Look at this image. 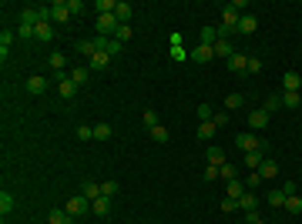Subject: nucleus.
Segmentation results:
<instances>
[{"label": "nucleus", "mask_w": 302, "mask_h": 224, "mask_svg": "<svg viewBox=\"0 0 302 224\" xmlns=\"http://www.w3.org/2000/svg\"><path fill=\"white\" fill-rule=\"evenodd\" d=\"M239 20H242V14L228 3L225 10H222V30H218V37H225V34H239Z\"/></svg>", "instance_id": "obj_1"}, {"label": "nucleus", "mask_w": 302, "mask_h": 224, "mask_svg": "<svg viewBox=\"0 0 302 224\" xmlns=\"http://www.w3.org/2000/svg\"><path fill=\"white\" fill-rule=\"evenodd\" d=\"M235 144L245 150V154H252V150H262V137H259L255 131H245V134H239V137H235Z\"/></svg>", "instance_id": "obj_2"}, {"label": "nucleus", "mask_w": 302, "mask_h": 224, "mask_svg": "<svg viewBox=\"0 0 302 224\" xmlns=\"http://www.w3.org/2000/svg\"><path fill=\"white\" fill-rule=\"evenodd\" d=\"M67 20H71L67 0H57V3H51V24H67Z\"/></svg>", "instance_id": "obj_3"}, {"label": "nucleus", "mask_w": 302, "mask_h": 224, "mask_svg": "<svg viewBox=\"0 0 302 224\" xmlns=\"http://www.w3.org/2000/svg\"><path fill=\"white\" fill-rule=\"evenodd\" d=\"M88 204H91V201H88L84 194H81V198H67V201H64V211H67L71 218H77V214H84V211H88Z\"/></svg>", "instance_id": "obj_4"}, {"label": "nucleus", "mask_w": 302, "mask_h": 224, "mask_svg": "<svg viewBox=\"0 0 302 224\" xmlns=\"http://www.w3.org/2000/svg\"><path fill=\"white\" fill-rule=\"evenodd\" d=\"M265 124H269V111H265V107H259V111L248 114V131H262Z\"/></svg>", "instance_id": "obj_5"}, {"label": "nucleus", "mask_w": 302, "mask_h": 224, "mask_svg": "<svg viewBox=\"0 0 302 224\" xmlns=\"http://www.w3.org/2000/svg\"><path fill=\"white\" fill-rule=\"evenodd\" d=\"M34 40H40V44H47V40H54V24H47V20H40L37 27H34Z\"/></svg>", "instance_id": "obj_6"}, {"label": "nucleus", "mask_w": 302, "mask_h": 224, "mask_svg": "<svg viewBox=\"0 0 302 224\" xmlns=\"http://www.w3.org/2000/svg\"><path fill=\"white\" fill-rule=\"evenodd\" d=\"M282 87H285V91H296V94H299L302 74H299V71H285V74H282Z\"/></svg>", "instance_id": "obj_7"}, {"label": "nucleus", "mask_w": 302, "mask_h": 224, "mask_svg": "<svg viewBox=\"0 0 302 224\" xmlns=\"http://www.w3.org/2000/svg\"><path fill=\"white\" fill-rule=\"evenodd\" d=\"M57 91H60V97H64V100H71V97L77 94V84L71 80V77H57Z\"/></svg>", "instance_id": "obj_8"}, {"label": "nucleus", "mask_w": 302, "mask_h": 224, "mask_svg": "<svg viewBox=\"0 0 302 224\" xmlns=\"http://www.w3.org/2000/svg\"><path fill=\"white\" fill-rule=\"evenodd\" d=\"M259 30V20L252 17V14H242V20H239V34H245V37H252Z\"/></svg>", "instance_id": "obj_9"}, {"label": "nucleus", "mask_w": 302, "mask_h": 224, "mask_svg": "<svg viewBox=\"0 0 302 224\" xmlns=\"http://www.w3.org/2000/svg\"><path fill=\"white\" fill-rule=\"evenodd\" d=\"M111 60L114 57L108 54V50H101V54H94L91 60H88V67H91V71H104V67H111Z\"/></svg>", "instance_id": "obj_10"}, {"label": "nucleus", "mask_w": 302, "mask_h": 224, "mask_svg": "<svg viewBox=\"0 0 302 224\" xmlns=\"http://www.w3.org/2000/svg\"><path fill=\"white\" fill-rule=\"evenodd\" d=\"M245 191H248L245 181H239V177H235V181H225V198H235V201H239Z\"/></svg>", "instance_id": "obj_11"}, {"label": "nucleus", "mask_w": 302, "mask_h": 224, "mask_svg": "<svg viewBox=\"0 0 302 224\" xmlns=\"http://www.w3.org/2000/svg\"><path fill=\"white\" fill-rule=\"evenodd\" d=\"M131 14H134V7L128 3V0H118V3H114V17L121 20V24H128V20H131Z\"/></svg>", "instance_id": "obj_12"}, {"label": "nucleus", "mask_w": 302, "mask_h": 224, "mask_svg": "<svg viewBox=\"0 0 302 224\" xmlns=\"http://www.w3.org/2000/svg\"><path fill=\"white\" fill-rule=\"evenodd\" d=\"M211 50H215V57H222V60H228V57L235 54V47H232V44H228L225 37H218V40H215V47H211Z\"/></svg>", "instance_id": "obj_13"}, {"label": "nucleus", "mask_w": 302, "mask_h": 224, "mask_svg": "<svg viewBox=\"0 0 302 224\" xmlns=\"http://www.w3.org/2000/svg\"><path fill=\"white\" fill-rule=\"evenodd\" d=\"M47 224H74V218H71L67 211H60V207H54V211L47 214Z\"/></svg>", "instance_id": "obj_14"}, {"label": "nucleus", "mask_w": 302, "mask_h": 224, "mask_svg": "<svg viewBox=\"0 0 302 224\" xmlns=\"http://www.w3.org/2000/svg\"><path fill=\"white\" fill-rule=\"evenodd\" d=\"M27 91H30V94H44V91H47V77L34 74L30 80H27Z\"/></svg>", "instance_id": "obj_15"}, {"label": "nucleus", "mask_w": 302, "mask_h": 224, "mask_svg": "<svg viewBox=\"0 0 302 224\" xmlns=\"http://www.w3.org/2000/svg\"><path fill=\"white\" fill-rule=\"evenodd\" d=\"M191 57H195V60H198V64H208V60H211V57H215V50H211V47H205V44H198V47H195V50H191Z\"/></svg>", "instance_id": "obj_16"}, {"label": "nucleus", "mask_w": 302, "mask_h": 224, "mask_svg": "<svg viewBox=\"0 0 302 224\" xmlns=\"http://www.w3.org/2000/svg\"><path fill=\"white\" fill-rule=\"evenodd\" d=\"M262 164H265L262 150H252V154H245V168H248V171H259Z\"/></svg>", "instance_id": "obj_17"}, {"label": "nucleus", "mask_w": 302, "mask_h": 224, "mask_svg": "<svg viewBox=\"0 0 302 224\" xmlns=\"http://www.w3.org/2000/svg\"><path fill=\"white\" fill-rule=\"evenodd\" d=\"M91 211H94L97 218H104V214L111 211V198H97V201H91Z\"/></svg>", "instance_id": "obj_18"}, {"label": "nucleus", "mask_w": 302, "mask_h": 224, "mask_svg": "<svg viewBox=\"0 0 302 224\" xmlns=\"http://www.w3.org/2000/svg\"><path fill=\"white\" fill-rule=\"evenodd\" d=\"M215 40H218V30H215V27H205V30L198 34V44H205V47H215Z\"/></svg>", "instance_id": "obj_19"}, {"label": "nucleus", "mask_w": 302, "mask_h": 224, "mask_svg": "<svg viewBox=\"0 0 302 224\" xmlns=\"http://www.w3.org/2000/svg\"><path fill=\"white\" fill-rule=\"evenodd\" d=\"M215 131H218V127H215L211 121H202V124H198V137H202V141H211Z\"/></svg>", "instance_id": "obj_20"}, {"label": "nucleus", "mask_w": 302, "mask_h": 224, "mask_svg": "<svg viewBox=\"0 0 302 224\" xmlns=\"http://www.w3.org/2000/svg\"><path fill=\"white\" fill-rule=\"evenodd\" d=\"M255 204H259V198H255L252 191H245V194L239 198V207H242V211H255Z\"/></svg>", "instance_id": "obj_21"}, {"label": "nucleus", "mask_w": 302, "mask_h": 224, "mask_svg": "<svg viewBox=\"0 0 302 224\" xmlns=\"http://www.w3.org/2000/svg\"><path fill=\"white\" fill-rule=\"evenodd\" d=\"M208 164H215V168L228 164V161H225V154H222V148H208Z\"/></svg>", "instance_id": "obj_22"}, {"label": "nucleus", "mask_w": 302, "mask_h": 224, "mask_svg": "<svg viewBox=\"0 0 302 224\" xmlns=\"http://www.w3.org/2000/svg\"><path fill=\"white\" fill-rule=\"evenodd\" d=\"M77 50H81V54L88 57V60H91V57H94V54H101V50H97V44H94V40H81V44H77Z\"/></svg>", "instance_id": "obj_23"}, {"label": "nucleus", "mask_w": 302, "mask_h": 224, "mask_svg": "<svg viewBox=\"0 0 302 224\" xmlns=\"http://www.w3.org/2000/svg\"><path fill=\"white\" fill-rule=\"evenodd\" d=\"M245 64H248L245 54H232V57H228V67H232V71H239V74L245 71Z\"/></svg>", "instance_id": "obj_24"}, {"label": "nucleus", "mask_w": 302, "mask_h": 224, "mask_svg": "<svg viewBox=\"0 0 302 224\" xmlns=\"http://www.w3.org/2000/svg\"><path fill=\"white\" fill-rule=\"evenodd\" d=\"M265 201H269V207H285V194L282 191H269Z\"/></svg>", "instance_id": "obj_25"}, {"label": "nucleus", "mask_w": 302, "mask_h": 224, "mask_svg": "<svg viewBox=\"0 0 302 224\" xmlns=\"http://www.w3.org/2000/svg\"><path fill=\"white\" fill-rule=\"evenodd\" d=\"M84 198H88V201H97V198H101V184H94V181H84Z\"/></svg>", "instance_id": "obj_26"}, {"label": "nucleus", "mask_w": 302, "mask_h": 224, "mask_svg": "<svg viewBox=\"0 0 302 224\" xmlns=\"http://www.w3.org/2000/svg\"><path fill=\"white\" fill-rule=\"evenodd\" d=\"M51 67H54V74H57V77H64V67H67L64 54H51Z\"/></svg>", "instance_id": "obj_27"}, {"label": "nucleus", "mask_w": 302, "mask_h": 224, "mask_svg": "<svg viewBox=\"0 0 302 224\" xmlns=\"http://www.w3.org/2000/svg\"><path fill=\"white\" fill-rule=\"evenodd\" d=\"M10 44H14V34H10V30H3V34H0V57H3V60H7V50H10Z\"/></svg>", "instance_id": "obj_28"}, {"label": "nucleus", "mask_w": 302, "mask_h": 224, "mask_svg": "<svg viewBox=\"0 0 302 224\" xmlns=\"http://www.w3.org/2000/svg\"><path fill=\"white\" fill-rule=\"evenodd\" d=\"M285 211H289V214H302V198H296V194L285 198Z\"/></svg>", "instance_id": "obj_29"}, {"label": "nucleus", "mask_w": 302, "mask_h": 224, "mask_svg": "<svg viewBox=\"0 0 302 224\" xmlns=\"http://www.w3.org/2000/svg\"><path fill=\"white\" fill-rule=\"evenodd\" d=\"M10 211H14V194L3 191V194H0V214H10Z\"/></svg>", "instance_id": "obj_30"}, {"label": "nucleus", "mask_w": 302, "mask_h": 224, "mask_svg": "<svg viewBox=\"0 0 302 224\" xmlns=\"http://www.w3.org/2000/svg\"><path fill=\"white\" fill-rule=\"evenodd\" d=\"M94 141H111V127L108 124H94Z\"/></svg>", "instance_id": "obj_31"}, {"label": "nucleus", "mask_w": 302, "mask_h": 224, "mask_svg": "<svg viewBox=\"0 0 302 224\" xmlns=\"http://www.w3.org/2000/svg\"><path fill=\"white\" fill-rule=\"evenodd\" d=\"M259 174H262V177H275V174H279V164H275V161H265L262 168H259Z\"/></svg>", "instance_id": "obj_32"}, {"label": "nucleus", "mask_w": 302, "mask_h": 224, "mask_svg": "<svg viewBox=\"0 0 302 224\" xmlns=\"http://www.w3.org/2000/svg\"><path fill=\"white\" fill-rule=\"evenodd\" d=\"M94 10H97V17H101V14H114V0H97Z\"/></svg>", "instance_id": "obj_33"}, {"label": "nucleus", "mask_w": 302, "mask_h": 224, "mask_svg": "<svg viewBox=\"0 0 302 224\" xmlns=\"http://www.w3.org/2000/svg\"><path fill=\"white\" fill-rule=\"evenodd\" d=\"M282 107H299V94H296V91H285L282 94Z\"/></svg>", "instance_id": "obj_34"}, {"label": "nucleus", "mask_w": 302, "mask_h": 224, "mask_svg": "<svg viewBox=\"0 0 302 224\" xmlns=\"http://www.w3.org/2000/svg\"><path fill=\"white\" fill-rule=\"evenodd\" d=\"M262 181H265L262 174H259V171H252V174H248V177H245V187H248V191H255V187L262 184Z\"/></svg>", "instance_id": "obj_35"}, {"label": "nucleus", "mask_w": 302, "mask_h": 224, "mask_svg": "<svg viewBox=\"0 0 302 224\" xmlns=\"http://www.w3.org/2000/svg\"><path fill=\"white\" fill-rule=\"evenodd\" d=\"M71 80H74L77 87H81V84H88V67H77V71H71Z\"/></svg>", "instance_id": "obj_36"}, {"label": "nucleus", "mask_w": 302, "mask_h": 224, "mask_svg": "<svg viewBox=\"0 0 302 224\" xmlns=\"http://www.w3.org/2000/svg\"><path fill=\"white\" fill-rule=\"evenodd\" d=\"M118 194V181H104L101 184V198H114Z\"/></svg>", "instance_id": "obj_37"}, {"label": "nucleus", "mask_w": 302, "mask_h": 224, "mask_svg": "<svg viewBox=\"0 0 302 224\" xmlns=\"http://www.w3.org/2000/svg\"><path fill=\"white\" fill-rule=\"evenodd\" d=\"M225 107H228V111H239V107H242V94H228Z\"/></svg>", "instance_id": "obj_38"}, {"label": "nucleus", "mask_w": 302, "mask_h": 224, "mask_svg": "<svg viewBox=\"0 0 302 224\" xmlns=\"http://www.w3.org/2000/svg\"><path fill=\"white\" fill-rule=\"evenodd\" d=\"M114 40L128 44V40H131V27H128V24H121V27H118V34H114Z\"/></svg>", "instance_id": "obj_39"}, {"label": "nucleus", "mask_w": 302, "mask_h": 224, "mask_svg": "<svg viewBox=\"0 0 302 224\" xmlns=\"http://www.w3.org/2000/svg\"><path fill=\"white\" fill-rule=\"evenodd\" d=\"M141 121H145L148 131H151V127H158V114H154V111H145V114H141Z\"/></svg>", "instance_id": "obj_40"}, {"label": "nucleus", "mask_w": 302, "mask_h": 224, "mask_svg": "<svg viewBox=\"0 0 302 224\" xmlns=\"http://www.w3.org/2000/svg\"><path fill=\"white\" fill-rule=\"evenodd\" d=\"M262 71V60L259 57H248V64H245V74H259Z\"/></svg>", "instance_id": "obj_41"}, {"label": "nucleus", "mask_w": 302, "mask_h": 224, "mask_svg": "<svg viewBox=\"0 0 302 224\" xmlns=\"http://www.w3.org/2000/svg\"><path fill=\"white\" fill-rule=\"evenodd\" d=\"M67 10H71V17L84 14V0H67Z\"/></svg>", "instance_id": "obj_42"}, {"label": "nucleus", "mask_w": 302, "mask_h": 224, "mask_svg": "<svg viewBox=\"0 0 302 224\" xmlns=\"http://www.w3.org/2000/svg\"><path fill=\"white\" fill-rule=\"evenodd\" d=\"M77 137H81V141H94V127L81 124V127H77Z\"/></svg>", "instance_id": "obj_43"}, {"label": "nucleus", "mask_w": 302, "mask_h": 224, "mask_svg": "<svg viewBox=\"0 0 302 224\" xmlns=\"http://www.w3.org/2000/svg\"><path fill=\"white\" fill-rule=\"evenodd\" d=\"M235 207H239V201H235V198H222V214H232Z\"/></svg>", "instance_id": "obj_44"}, {"label": "nucleus", "mask_w": 302, "mask_h": 224, "mask_svg": "<svg viewBox=\"0 0 302 224\" xmlns=\"http://www.w3.org/2000/svg\"><path fill=\"white\" fill-rule=\"evenodd\" d=\"M151 137H154V141H168V127H161V124L151 127Z\"/></svg>", "instance_id": "obj_45"}, {"label": "nucleus", "mask_w": 302, "mask_h": 224, "mask_svg": "<svg viewBox=\"0 0 302 224\" xmlns=\"http://www.w3.org/2000/svg\"><path fill=\"white\" fill-rule=\"evenodd\" d=\"M275 107H282V97H275V94L265 97V111H275Z\"/></svg>", "instance_id": "obj_46"}, {"label": "nucleus", "mask_w": 302, "mask_h": 224, "mask_svg": "<svg viewBox=\"0 0 302 224\" xmlns=\"http://www.w3.org/2000/svg\"><path fill=\"white\" fill-rule=\"evenodd\" d=\"M215 177H222V168H215V164H208V168H205V181H215Z\"/></svg>", "instance_id": "obj_47"}, {"label": "nucleus", "mask_w": 302, "mask_h": 224, "mask_svg": "<svg viewBox=\"0 0 302 224\" xmlns=\"http://www.w3.org/2000/svg\"><path fill=\"white\" fill-rule=\"evenodd\" d=\"M222 177H225V181H235V177H239V171L232 168V164H222Z\"/></svg>", "instance_id": "obj_48"}, {"label": "nucleus", "mask_w": 302, "mask_h": 224, "mask_svg": "<svg viewBox=\"0 0 302 224\" xmlns=\"http://www.w3.org/2000/svg\"><path fill=\"white\" fill-rule=\"evenodd\" d=\"M121 47H124V44L111 37V44H108V54H111V57H118V54H121Z\"/></svg>", "instance_id": "obj_49"}, {"label": "nucleus", "mask_w": 302, "mask_h": 224, "mask_svg": "<svg viewBox=\"0 0 302 224\" xmlns=\"http://www.w3.org/2000/svg\"><path fill=\"white\" fill-rule=\"evenodd\" d=\"M198 117H202V121H211L215 114H211V107H208V104H202V107H198Z\"/></svg>", "instance_id": "obj_50"}, {"label": "nucleus", "mask_w": 302, "mask_h": 224, "mask_svg": "<svg viewBox=\"0 0 302 224\" xmlns=\"http://www.w3.org/2000/svg\"><path fill=\"white\" fill-rule=\"evenodd\" d=\"M245 224H262V218H259V211H245Z\"/></svg>", "instance_id": "obj_51"}, {"label": "nucleus", "mask_w": 302, "mask_h": 224, "mask_svg": "<svg viewBox=\"0 0 302 224\" xmlns=\"http://www.w3.org/2000/svg\"><path fill=\"white\" fill-rule=\"evenodd\" d=\"M17 37H30V40H34V27H24V24H20V27H17Z\"/></svg>", "instance_id": "obj_52"}, {"label": "nucleus", "mask_w": 302, "mask_h": 224, "mask_svg": "<svg viewBox=\"0 0 302 224\" xmlns=\"http://www.w3.org/2000/svg\"><path fill=\"white\" fill-rule=\"evenodd\" d=\"M282 194H285V198H292V194H296V184H292V181H285V184H282Z\"/></svg>", "instance_id": "obj_53"}, {"label": "nucleus", "mask_w": 302, "mask_h": 224, "mask_svg": "<svg viewBox=\"0 0 302 224\" xmlns=\"http://www.w3.org/2000/svg\"><path fill=\"white\" fill-rule=\"evenodd\" d=\"M211 124H215V127H222V124H228V117H225V114H215V117H211Z\"/></svg>", "instance_id": "obj_54"}]
</instances>
